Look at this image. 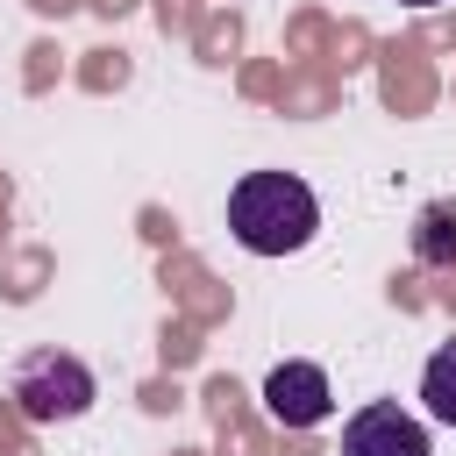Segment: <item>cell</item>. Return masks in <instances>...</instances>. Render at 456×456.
Here are the masks:
<instances>
[{
    "label": "cell",
    "mask_w": 456,
    "mask_h": 456,
    "mask_svg": "<svg viewBox=\"0 0 456 456\" xmlns=\"http://www.w3.org/2000/svg\"><path fill=\"white\" fill-rule=\"evenodd\" d=\"M342 456H428V428H420L413 413H399L392 399H378V406L349 413Z\"/></svg>",
    "instance_id": "4"
},
{
    "label": "cell",
    "mask_w": 456,
    "mask_h": 456,
    "mask_svg": "<svg viewBox=\"0 0 456 456\" xmlns=\"http://www.w3.org/2000/svg\"><path fill=\"white\" fill-rule=\"evenodd\" d=\"M413 256H420V264H449V256H456V207H449V200L420 207V221H413Z\"/></svg>",
    "instance_id": "5"
},
{
    "label": "cell",
    "mask_w": 456,
    "mask_h": 456,
    "mask_svg": "<svg viewBox=\"0 0 456 456\" xmlns=\"http://www.w3.org/2000/svg\"><path fill=\"white\" fill-rule=\"evenodd\" d=\"M14 406L28 413V420H78L86 406H93V370L78 363V356H64V349H36V356H21V370H14Z\"/></svg>",
    "instance_id": "2"
},
{
    "label": "cell",
    "mask_w": 456,
    "mask_h": 456,
    "mask_svg": "<svg viewBox=\"0 0 456 456\" xmlns=\"http://www.w3.org/2000/svg\"><path fill=\"white\" fill-rule=\"evenodd\" d=\"M399 7H442V0H399Z\"/></svg>",
    "instance_id": "7"
},
{
    "label": "cell",
    "mask_w": 456,
    "mask_h": 456,
    "mask_svg": "<svg viewBox=\"0 0 456 456\" xmlns=\"http://www.w3.org/2000/svg\"><path fill=\"white\" fill-rule=\"evenodd\" d=\"M228 228H235V242L249 256H292L321 228V200L292 171H249L228 192Z\"/></svg>",
    "instance_id": "1"
},
{
    "label": "cell",
    "mask_w": 456,
    "mask_h": 456,
    "mask_svg": "<svg viewBox=\"0 0 456 456\" xmlns=\"http://www.w3.org/2000/svg\"><path fill=\"white\" fill-rule=\"evenodd\" d=\"M420 399H428V413H435L442 428H456V342H442V349L428 356V370H420Z\"/></svg>",
    "instance_id": "6"
},
{
    "label": "cell",
    "mask_w": 456,
    "mask_h": 456,
    "mask_svg": "<svg viewBox=\"0 0 456 456\" xmlns=\"http://www.w3.org/2000/svg\"><path fill=\"white\" fill-rule=\"evenodd\" d=\"M328 406H335V392H328V370L321 363H278L264 378V413L278 428H321Z\"/></svg>",
    "instance_id": "3"
}]
</instances>
